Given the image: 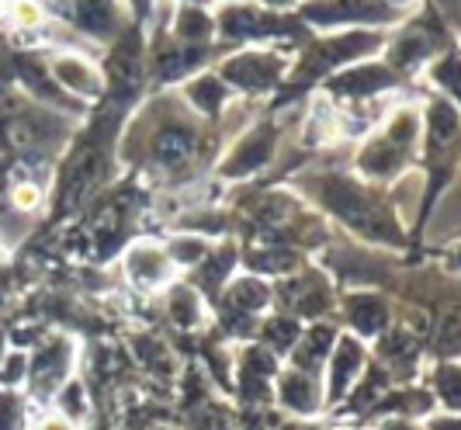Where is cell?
Listing matches in <instances>:
<instances>
[{
	"instance_id": "4dcf8cb0",
	"label": "cell",
	"mask_w": 461,
	"mask_h": 430,
	"mask_svg": "<svg viewBox=\"0 0 461 430\" xmlns=\"http://www.w3.org/2000/svg\"><path fill=\"white\" fill-rule=\"evenodd\" d=\"M125 7H129V22L146 32L153 24V18H157L160 0H125Z\"/></svg>"
},
{
	"instance_id": "44dd1931",
	"label": "cell",
	"mask_w": 461,
	"mask_h": 430,
	"mask_svg": "<svg viewBox=\"0 0 461 430\" xmlns=\"http://www.w3.org/2000/svg\"><path fill=\"white\" fill-rule=\"evenodd\" d=\"M236 271H240V247L226 236V240L212 243L208 257L194 268V271H187L185 281H191V285H194V288H198V292L205 295L208 302L215 306V302H219V295H222V288L230 285Z\"/></svg>"
},
{
	"instance_id": "cb8c5ba5",
	"label": "cell",
	"mask_w": 461,
	"mask_h": 430,
	"mask_svg": "<svg viewBox=\"0 0 461 430\" xmlns=\"http://www.w3.org/2000/svg\"><path fill=\"white\" fill-rule=\"evenodd\" d=\"M215 306H226V309H236V313L264 319L275 309V281H267V278L250 274V271H243V274L236 271L230 285L222 288Z\"/></svg>"
},
{
	"instance_id": "836d02e7",
	"label": "cell",
	"mask_w": 461,
	"mask_h": 430,
	"mask_svg": "<svg viewBox=\"0 0 461 430\" xmlns=\"http://www.w3.org/2000/svg\"><path fill=\"white\" fill-rule=\"evenodd\" d=\"M254 4L267 7V11H277V14H295L302 0H254Z\"/></svg>"
},
{
	"instance_id": "52a82bcc",
	"label": "cell",
	"mask_w": 461,
	"mask_h": 430,
	"mask_svg": "<svg viewBox=\"0 0 461 430\" xmlns=\"http://www.w3.org/2000/svg\"><path fill=\"white\" fill-rule=\"evenodd\" d=\"M295 14L309 32H347V28L393 32L406 18L393 11L385 0H302Z\"/></svg>"
},
{
	"instance_id": "8992f818",
	"label": "cell",
	"mask_w": 461,
	"mask_h": 430,
	"mask_svg": "<svg viewBox=\"0 0 461 430\" xmlns=\"http://www.w3.org/2000/svg\"><path fill=\"white\" fill-rule=\"evenodd\" d=\"M219 52L226 56V49L219 46H187L177 42L160 18H153V35L146 42V73L157 87H181L194 73L212 69L219 63Z\"/></svg>"
},
{
	"instance_id": "1f68e13d",
	"label": "cell",
	"mask_w": 461,
	"mask_h": 430,
	"mask_svg": "<svg viewBox=\"0 0 461 430\" xmlns=\"http://www.w3.org/2000/svg\"><path fill=\"white\" fill-rule=\"evenodd\" d=\"M423 430H461V413H430Z\"/></svg>"
},
{
	"instance_id": "ab89813d",
	"label": "cell",
	"mask_w": 461,
	"mask_h": 430,
	"mask_svg": "<svg viewBox=\"0 0 461 430\" xmlns=\"http://www.w3.org/2000/svg\"><path fill=\"white\" fill-rule=\"evenodd\" d=\"M458 49H461V42H458Z\"/></svg>"
},
{
	"instance_id": "6da1fadb",
	"label": "cell",
	"mask_w": 461,
	"mask_h": 430,
	"mask_svg": "<svg viewBox=\"0 0 461 430\" xmlns=\"http://www.w3.org/2000/svg\"><path fill=\"white\" fill-rule=\"evenodd\" d=\"M212 122L181 101V94H160L146 108H139L125 133V157H132L149 170V178L167 184H187V178L208 160V139L215 142Z\"/></svg>"
},
{
	"instance_id": "2e32d148",
	"label": "cell",
	"mask_w": 461,
	"mask_h": 430,
	"mask_svg": "<svg viewBox=\"0 0 461 430\" xmlns=\"http://www.w3.org/2000/svg\"><path fill=\"white\" fill-rule=\"evenodd\" d=\"M73 358H77V343L69 337L46 340L32 361H28V382L39 396H56L63 382L73 379Z\"/></svg>"
},
{
	"instance_id": "9c48e42d",
	"label": "cell",
	"mask_w": 461,
	"mask_h": 430,
	"mask_svg": "<svg viewBox=\"0 0 461 430\" xmlns=\"http://www.w3.org/2000/svg\"><path fill=\"white\" fill-rule=\"evenodd\" d=\"M337 288L323 274V268H299L295 274L275 281V309L302 323L330 319L337 313Z\"/></svg>"
},
{
	"instance_id": "83f0119b",
	"label": "cell",
	"mask_w": 461,
	"mask_h": 430,
	"mask_svg": "<svg viewBox=\"0 0 461 430\" xmlns=\"http://www.w3.org/2000/svg\"><path fill=\"white\" fill-rule=\"evenodd\" d=\"M56 413L69 420L73 427L77 424H84L87 420V413H91V399H87V385L80 382V379H69L63 382V389L56 392Z\"/></svg>"
},
{
	"instance_id": "7402d4cb",
	"label": "cell",
	"mask_w": 461,
	"mask_h": 430,
	"mask_svg": "<svg viewBox=\"0 0 461 430\" xmlns=\"http://www.w3.org/2000/svg\"><path fill=\"white\" fill-rule=\"evenodd\" d=\"M337 337H340V326L333 319H316V323H305L302 326V337L295 340L292 354H288V364L299 368V371H309V375H320L323 379V368L337 347Z\"/></svg>"
},
{
	"instance_id": "9a60e30c",
	"label": "cell",
	"mask_w": 461,
	"mask_h": 430,
	"mask_svg": "<svg viewBox=\"0 0 461 430\" xmlns=\"http://www.w3.org/2000/svg\"><path fill=\"white\" fill-rule=\"evenodd\" d=\"M337 313L344 316L347 334L361 337L365 343L378 340L393 326V306L378 288H354L337 302Z\"/></svg>"
},
{
	"instance_id": "f546056e",
	"label": "cell",
	"mask_w": 461,
	"mask_h": 430,
	"mask_svg": "<svg viewBox=\"0 0 461 430\" xmlns=\"http://www.w3.org/2000/svg\"><path fill=\"white\" fill-rule=\"evenodd\" d=\"M28 354L24 351H11V354H4V361H0V385L4 389H14V385L28 382Z\"/></svg>"
},
{
	"instance_id": "e575fe53",
	"label": "cell",
	"mask_w": 461,
	"mask_h": 430,
	"mask_svg": "<svg viewBox=\"0 0 461 430\" xmlns=\"http://www.w3.org/2000/svg\"><path fill=\"white\" fill-rule=\"evenodd\" d=\"M393 11H399V14H406V11H413V7H420L423 0H385Z\"/></svg>"
},
{
	"instance_id": "74e56055",
	"label": "cell",
	"mask_w": 461,
	"mask_h": 430,
	"mask_svg": "<svg viewBox=\"0 0 461 430\" xmlns=\"http://www.w3.org/2000/svg\"><path fill=\"white\" fill-rule=\"evenodd\" d=\"M455 250H458V261H461V243H458V247H455Z\"/></svg>"
},
{
	"instance_id": "ba28073f",
	"label": "cell",
	"mask_w": 461,
	"mask_h": 430,
	"mask_svg": "<svg viewBox=\"0 0 461 430\" xmlns=\"http://www.w3.org/2000/svg\"><path fill=\"white\" fill-rule=\"evenodd\" d=\"M406 84H410V80H402V77H399L393 67H385L382 56H378V59H365V63H354V67L333 73L330 80H323L320 94L330 97L340 112H361V108H368L371 101H378V97H385V94L402 91Z\"/></svg>"
},
{
	"instance_id": "8fae6325",
	"label": "cell",
	"mask_w": 461,
	"mask_h": 430,
	"mask_svg": "<svg viewBox=\"0 0 461 430\" xmlns=\"http://www.w3.org/2000/svg\"><path fill=\"white\" fill-rule=\"evenodd\" d=\"M56 14L101 46H112L118 35L129 28V7L125 0H52Z\"/></svg>"
},
{
	"instance_id": "4316f807",
	"label": "cell",
	"mask_w": 461,
	"mask_h": 430,
	"mask_svg": "<svg viewBox=\"0 0 461 430\" xmlns=\"http://www.w3.org/2000/svg\"><path fill=\"white\" fill-rule=\"evenodd\" d=\"M430 392L438 407L447 413H461V361H440L430 375Z\"/></svg>"
},
{
	"instance_id": "d6986e66",
	"label": "cell",
	"mask_w": 461,
	"mask_h": 430,
	"mask_svg": "<svg viewBox=\"0 0 461 430\" xmlns=\"http://www.w3.org/2000/svg\"><path fill=\"white\" fill-rule=\"evenodd\" d=\"M157 18L163 28L187 46H215L219 28H215V7H202V4H170V7H157Z\"/></svg>"
},
{
	"instance_id": "f1b7e54d",
	"label": "cell",
	"mask_w": 461,
	"mask_h": 430,
	"mask_svg": "<svg viewBox=\"0 0 461 430\" xmlns=\"http://www.w3.org/2000/svg\"><path fill=\"white\" fill-rule=\"evenodd\" d=\"M7 14H11L14 28H24V32H35V28H42V24H46V18H49L46 7H42L39 0H11Z\"/></svg>"
},
{
	"instance_id": "484cf974",
	"label": "cell",
	"mask_w": 461,
	"mask_h": 430,
	"mask_svg": "<svg viewBox=\"0 0 461 430\" xmlns=\"http://www.w3.org/2000/svg\"><path fill=\"white\" fill-rule=\"evenodd\" d=\"M215 240H208V236H198V233H174V236H167V257H170V264L174 268H181V271H194L202 261L208 257V250H212Z\"/></svg>"
},
{
	"instance_id": "d4e9b609",
	"label": "cell",
	"mask_w": 461,
	"mask_h": 430,
	"mask_svg": "<svg viewBox=\"0 0 461 430\" xmlns=\"http://www.w3.org/2000/svg\"><path fill=\"white\" fill-rule=\"evenodd\" d=\"M302 319L288 316V313H267V316L260 319V330H257V343H264L271 354H277L281 361L292 354V347H295V340L302 337Z\"/></svg>"
},
{
	"instance_id": "ac0fdd59",
	"label": "cell",
	"mask_w": 461,
	"mask_h": 430,
	"mask_svg": "<svg viewBox=\"0 0 461 430\" xmlns=\"http://www.w3.org/2000/svg\"><path fill=\"white\" fill-rule=\"evenodd\" d=\"M177 94H181V101L191 112L198 114V118H205V122H212V125H219L226 118V112L236 105V94L226 87V80L215 73V67L194 73L191 80L181 84Z\"/></svg>"
},
{
	"instance_id": "3957f363",
	"label": "cell",
	"mask_w": 461,
	"mask_h": 430,
	"mask_svg": "<svg viewBox=\"0 0 461 430\" xmlns=\"http://www.w3.org/2000/svg\"><path fill=\"white\" fill-rule=\"evenodd\" d=\"M215 28H219V46L232 49L247 46H281L299 52L316 32H309L299 14H277L254 0H232V4H215Z\"/></svg>"
},
{
	"instance_id": "4fadbf2b",
	"label": "cell",
	"mask_w": 461,
	"mask_h": 430,
	"mask_svg": "<svg viewBox=\"0 0 461 430\" xmlns=\"http://www.w3.org/2000/svg\"><path fill=\"white\" fill-rule=\"evenodd\" d=\"M49 77L56 80V87L80 101V105H94L108 94V80H104V69L97 67L94 59H87L84 52H73L63 49L56 56H49Z\"/></svg>"
},
{
	"instance_id": "30bf717a",
	"label": "cell",
	"mask_w": 461,
	"mask_h": 430,
	"mask_svg": "<svg viewBox=\"0 0 461 430\" xmlns=\"http://www.w3.org/2000/svg\"><path fill=\"white\" fill-rule=\"evenodd\" d=\"M277 150H281V125L275 118H260L247 133H240V139L222 153V160L215 163V178L219 181H247L260 170H267Z\"/></svg>"
},
{
	"instance_id": "e0dca14e",
	"label": "cell",
	"mask_w": 461,
	"mask_h": 430,
	"mask_svg": "<svg viewBox=\"0 0 461 430\" xmlns=\"http://www.w3.org/2000/svg\"><path fill=\"white\" fill-rule=\"evenodd\" d=\"M275 399L281 403V409L295 413L302 420H312V416H320L326 409L323 379L285 364L275 379Z\"/></svg>"
},
{
	"instance_id": "8d00e7d4",
	"label": "cell",
	"mask_w": 461,
	"mask_h": 430,
	"mask_svg": "<svg viewBox=\"0 0 461 430\" xmlns=\"http://www.w3.org/2000/svg\"><path fill=\"white\" fill-rule=\"evenodd\" d=\"M340 430H368V427H340Z\"/></svg>"
},
{
	"instance_id": "7c38bea8",
	"label": "cell",
	"mask_w": 461,
	"mask_h": 430,
	"mask_svg": "<svg viewBox=\"0 0 461 430\" xmlns=\"http://www.w3.org/2000/svg\"><path fill=\"white\" fill-rule=\"evenodd\" d=\"M371 364V351L368 343L354 334L340 330L337 337V347L330 354V361L323 368V396L326 407H340L347 396L354 392V385L361 382V375L368 371Z\"/></svg>"
},
{
	"instance_id": "ffe728a7",
	"label": "cell",
	"mask_w": 461,
	"mask_h": 430,
	"mask_svg": "<svg viewBox=\"0 0 461 430\" xmlns=\"http://www.w3.org/2000/svg\"><path fill=\"white\" fill-rule=\"evenodd\" d=\"M420 358H423V351H420L416 337L410 330L395 326V323L371 347V361L378 364L389 379H416Z\"/></svg>"
},
{
	"instance_id": "f35d334b",
	"label": "cell",
	"mask_w": 461,
	"mask_h": 430,
	"mask_svg": "<svg viewBox=\"0 0 461 430\" xmlns=\"http://www.w3.org/2000/svg\"><path fill=\"white\" fill-rule=\"evenodd\" d=\"M219 4H232V0H219Z\"/></svg>"
},
{
	"instance_id": "603a6c76",
	"label": "cell",
	"mask_w": 461,
	"mask_h": 430,
	"mask_svg": "<svg viewBox=\"0 0 461 430\" xmlns=\"http://www.w3.org/2000/svg\"><path fill=\"white\" fill-rule=\"evenodd\" d=\"M160 309L163 316L170 319L177 330H185V334L202 330L208 316H212V302L191 281H170L160 292Z\"/></svg>"
},
{
	"instance_id": "5b68a950",
	"label": "cell",
	"mask_w": 461,
	"mask_h": 430,
	"mask_svg": "<svg viewBox=\"0 0 461 430\" xmlns=\"http://www.w3.org/2000/svg\"><path fill=\"white\" fill-rule=\"evenodd\" d=\"M292 49L281 46H247V49H232L226 52L219 63H215V73L226 80L236 97L243 101H264L271 94L281 91L288 69H292Z\"/></svg>"
},
{
	"instance_id": "d6a6232c",
	"label": "cell",
	"mask_w": 461,
	"mask_h": 430,
	"mask_svg": "<svg viewBox=\"0 0 461 430\" xmlns=\"http://www.w3.org/2000/svg\"><path fill=\"white\" fill-rule=\"evenodd\" d=\"M375 430H423L416 420H406V416H382V424Z\"/></svg>"
},
{
	"instance_id": "277c9868",
	"label": "cell",
	"mask_w": 461,
	"mask_h": 430,
	"mask_svg": "<svg viewBox=\"0 0 461 430\" xmlns=\"http://www.w3.org/2000/svg\"><path fill=\"white\" fill-rule=\"evenodd\" d=\"M451 46H455V35L447 28V18L440 14L434 0H423L416 14H406L389 32L385 49H382V63L393 67L402 80H410L413 73H423Z\"/></svg>"
},
{
	"instance_id": "7a4b0ae2",
	"label": "cell",
	"mask_w": 461,
	"mask_h": 430,
	"mask_svg": "<svg viewBox=\"0 0 461 430\" xmlns=\"http://www.w3.org/2000/svg\"><path fill=\"white\" fill-rule=\"evenodd\" d=\"M299 191L312 205H320V212L333 215L347 233H354L357 240L389 250L406 247V233L399 223L395 202L385 198L375 184L361 181L357 174H340V170L302 174Z\"/></svg>"
},
{
	"instance_id": "5bb4252c",
	"label": "cell",
	"mask_w": 461,
	"mask_h": 430,
	"mask_svg": "<svg viewBox=\"0 0 461 430\" xmlns=\"http://www.w3.org/2000/svg\"><path fill=\"white\" fill-rule=\"evenodd\" d=\"M174 264L167 257L163 243H153V240H136L129 243L125 253H122V274H125V285L139 295H157L163 292L174 278Z\"/></svg>"
},
{
	"instance_id": "d590c367",
	"label": "cell",
	"mask_w": 461,
	"mask_h": 430,
	"mask_svg": "<svg viewBox=\"0 0 461 430\" xmlns=\"http://www.w3.org/2000/svg\"><path fill=\"white\" fill-rule=\"evenodd\" d=\"M170 4H202V7H215L219 0H170Z\"/></svg>"
}]
</instances>
